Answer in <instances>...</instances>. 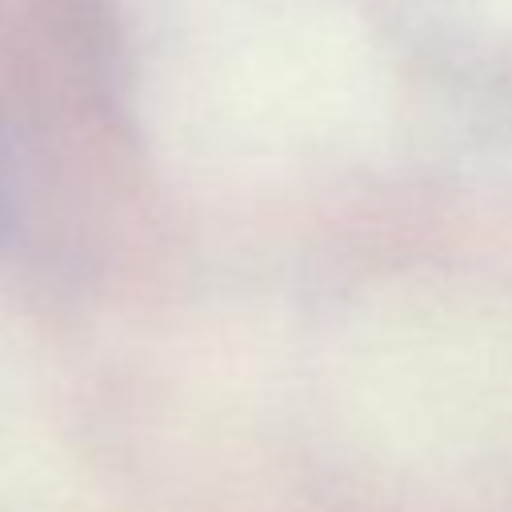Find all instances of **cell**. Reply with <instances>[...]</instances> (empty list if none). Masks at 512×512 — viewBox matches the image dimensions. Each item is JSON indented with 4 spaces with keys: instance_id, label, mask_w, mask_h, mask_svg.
Here are the masks:
<instances>
[{
    "instance_id": "6da1fadb",
    "label": "cell",
    "mask_w": 512,
    "mask_h": 512,
    "mask_svg": "<svg viewBox=\"0 0 512 512\" xmlns=\"http://www.w3.org/2000/svg\"><path fill=\"white\" fill-rule=\"evenodd\" d=\"M8 220H12V160H8L4 132H0V236L8 232Z\"/></svg>"
}]
</instances>
